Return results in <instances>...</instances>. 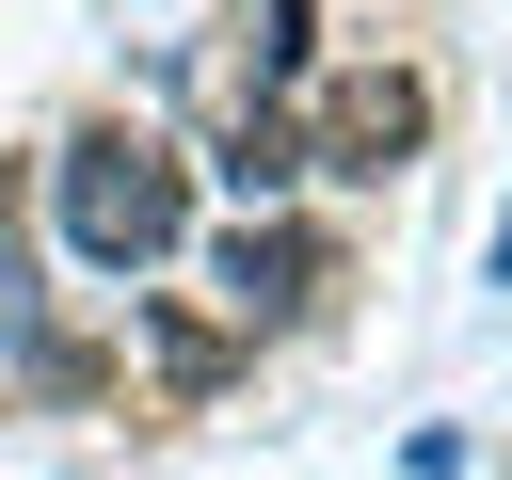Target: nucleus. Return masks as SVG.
<instances>
[{"label": "nucleus", "instance_id": "423d86ee", "mask_svg": "<svg viewBox=\"0 0 512 480\" xmlns=\"http://www.w3.org/2000/svg\"><path fill=\"white\" fill-rule=\"evenodd\" d=\"M144 368H160V384H192V400H208V384H224V368H240V336H208V320H144Z\"/></svg>", "mask_w": 512, "mask_h": 480}, {"label": "nucleus", "instance_id": "0eeeda50", "mask_svg": "<svg viewBox=\"0 0 512 480\" xmlns=\"http://www.w3.org/2000/svg\"><path fill=\"white\" fill-rule=\"evenodd\" d=\"M48 336V304H32V240H16V208H0V368Z\"/></svg>", "mask_w": 512, "mask_h": 480}, {"label": "nucleus", "instance_id": "7ed1b4c3", "mask_svg": "<svg viewBox=\"0 0 512 480\" xmlns=\"http://www.w3.org/2000/svg\"><path fill=\"white\" fill-rule=\"evenodd\" d=\"M208 272H224V320H240V336H272V320H320V288H336V256H320L304 224H240Z\"/></svg>", "mask_w": 512, "mask_h": 480}, {"label": "nucleus", "instance_id": "20e7f679", "mask_svg": "<svg viewBox=\"0 0 512 480\" xmlns=\"http://www.w3.org/2000/svg\"><path fill=\"white\" fill-rule=\"evenodd\" d=\"M288 80H304V0H240V16H224V48H208V80H192V96H208V112H224V128H240V112H272V96H288Z\"/></svg>", "mask_w": 512, "mask_h": 480}, {"label": "nucleus", "instance_id": "f03ea898", "mask_svg": "<svg viewBox=\"0 0 512 480\" xmlns=\"http://www.w3.org/2000/svg\"><path fill=\"white\" fill-rule=\"evenodd\" d=\"M288 144H304L320 176H400V160L432 144V80H416V64H336Z\"/></svg>", "mask_w": 512, "mask_h": 480}, {"label": "nucleus", "instance_id": "39448f33", "mask_svg": "<svg viewBox=\"0 0 512 480\" xmlns=\"http://www.w3.org/2000/svg\"><path fill=\"white\" fill-rule=\"evenodd\" d=\"M288 176H304V144H288L272 112H240V128H224V192H240V208H288Z\"/></svg>", "mask_w": 512, "mask_h": 480}, {"label": "nucleus", "instance_id": "f257e3e1", "mask_svg": "<svg viewBox=\"0 0 512 480\" xmlns=\"http://www.w3.org/2000/svg\"><path fill=\"white\" fill-rule=\"evenodd\" d=\"M48 192H64V240H80L96 272H160V256L192 240V160H176L160 128H80V144L48 160Z\"/></svg>", "mask_w": 512, "mask_h": 480}]
</instances>
